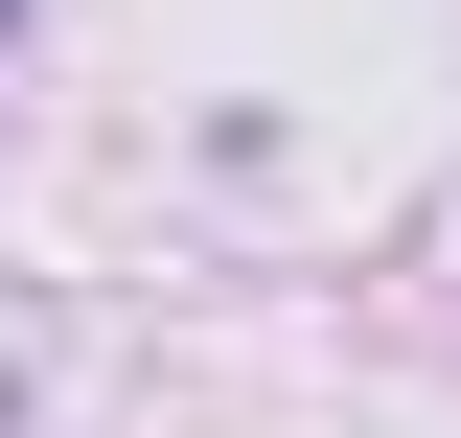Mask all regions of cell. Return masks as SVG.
Instances as JSON below:
<instances>
[{"label": "cell", "mask_w": 461, "mask_h": 438, "mask_svg": "<svg viewBox=\"0 0 461 438\" xmlns=\"http://www.w3.org/2000/svg\"><path fill=\"white\" fill-rule=\"evenodd\" d=\"M0 23H23V0H0Z\"/></svg>", "instance_id": "6da1fadb"}]
</instances>
